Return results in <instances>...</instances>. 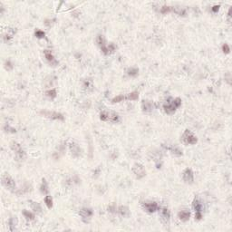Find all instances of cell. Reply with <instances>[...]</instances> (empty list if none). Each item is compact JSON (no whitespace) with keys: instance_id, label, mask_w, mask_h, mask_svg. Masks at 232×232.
I'll list each match as a JSON object with an SVG mask.
<instances>
[{"instance_id":"cell-12","label":"cell","mask_w":232,"mask_h":232,"mask_svg":"<svg viewBox=\"0 0 232 232\" xmlns=\"http://www.w3.org/2000/svg\"><path fill=\"white\" fill-rule=\"evenodd\" d=\"M79 215L85 222H88L93 215V211L92 209H89V208H83L80 210Z\"/></svg>"},{"instance_id":"cell-21","label":"cell","mask_w":232,"mask_h":232,"mask_svg":"<svg viewBox=\"0 0 232 232\" xmlns=\"http://www.w3.org/2000/svg\"><path fill=\"white\" fill-rule=\"evenodd\" d=\"M42 185H41V188H40V191L43 194H47L49 190H48V185H47V182L45 180V179H43L42 180Z\"/></svg>"},{"instance_id":"cell-4","label":"cell","mask_w":232,"mask_h":232,"mask_svg":"<svg viewBox=\"0 0 232 232\" xmlns=\"http://www.w3.org/2000/svg\"><path fill=\"white\" fill-rule=\"evenodd\" d=\"M181 141L182 143L187 144V145H194L198 142L197 137L190 131V130H185V132H183L182 136H181Z\"/></svg>"},{"instance_id":"cell-26","label":"cell","mask_w":232,"mask_h":232,"mask_svg":"<svg viewBox=\"0 0 232 232\" xmlns=\"http://www.w3.org/2000/svg\"><path fill=\"white\" fill-rule=\"evenodd\" d=\"M124 100H127V97H126L125 95H118V96L114 97V98L112 100V102L115 104V103H121V102H123V101H124Z\"/></svg>"},{"instance_id":"cell-9","label":"cell","mask_w":232,"mask_h":232,"mask_svg":"<svg viewBox=\"0 0 232 232\" xmlns=\"http://www.w3.org/2000/svg\"><path fill=\"white\" fill-rule=\"evenodd\" d=\"M132 172L135 174L137 179H142L146 175V171L143 167V165L140 163H135L132 167Z\"/></svg>"},{"instance_id":"cell-29","label":"cell","mask_w":232,"mask_h":232,"mask_svg":"<svg viewBox=\"0 0 232 232\" xmlns=\"http://www.w3.org/2000/svg\"><path fill=\"white\" fill-rule=\"evenodd\" d=\"M161 12L162 14H166V13H169V12H172V6H163L161 7Z\"/></svg>"},{"instance_id":"cell-24","label":"cell","mask_w":232,"mask_h":232,"mask_svg":"<svg viewBox=\"0 0 232 232\" xmlns=\"http://www.w3.org/2000/svg\"><path fill=\"white\" fill-rule=\"evenodd\" d=\"M31 208H32L33 210H35L37 213H41L42 212V207L37 202H31Z\"/></svg>"},{"instance_id":"cell-31","label":"cell","mask_w":232,"mask_h":232,"mask_svg":"<svg viewBox=\"0 0 232 232\" xmlns=\"http://www.w3.org/2000/svg\"><path fill=\"white\" fill-rule=\"evenodd\" d=\"M222 50H223V52H224L225 54H229L230 51V48L229 45L225 44V45H223V46H222Z\"/></svg>"},{"instance_id":"cell-16","label":"cell","mask_w":232,"mask_h":232,"mask_svg":"<svg viewBox=\"0 0 232 232\" xmlns=\"http://www.w3.org/2000/svg\"><path fill=\"white\" fill-rule=\"evenodd\" d=\"M44 54H45V56L46 58V60L53 65H56L58 64V62L54 59V55L52 54V52L50 50H45L44 51Z\"/></svg>"},{"instance_id":"cell-22","label":"cell","mask_w":232,"mask_h":232,"mask_svg":"<svg viewBox=\"0 0 232 232\" xmlns=\"http://www.w3.org/2000/svg\"><path fill=\"white\" fill-rule=\"evenodd\" d=\"M127 100H130V101H136L139 99V92H132L131 93H129L127 96Z\"/></svg>"},{"instance_id":"cell-25","label":"cell","mask_w":232,"mask_h":232,"mask_svg":"<svg viewBox=\"0 0 232 232\" xmlns=\"http://www.w3.org/2000/svg\"><path fill=\"white\" fill-rule=\"evenodd\" d=\"M45 203L47 206L48 209H51L53 207V199L51 196H45Z\"/></svg>"},{"instance_id":"cell-28","label":"cell","mask_w":232,"mask_h":232,"mask_svg":"<svg viewBox=\"0 0 232 232\" xmlns=\"http://www.w3.org/2000/svg\"><path fill=\"white\" fill-rule=\"evenodd\" d=\"M45 94L48 96V97H50V98H52V99H54L56 97V94H57V92H56V90L55 89H52V90H49V91H47L46 92H45Z\"/></svg>"},{"instance_id":"cell-32","label":"cell","mask_w":232,"mask_h":232,"mask_svg":"<svg viewBox=\"0 0 232 232\" xmlns=\"http://www.w3.org/2000/svg\"><path fill=\"white\" fill-rule=\"evenodd\" d=\"M218 8H219V6L218 5V6H213V7L211 8V10H212V11H213L214 13H216L217 11H218Z\"/></svg>"},{"instance_id":"cell-11","label":"cell","mask_w":232,"mask_h":232,"mask_svg":"<svg viewBox=\"0 0 232 232\" xmlns=\"http://www.w3.org/2000/svg\"><path fill=\"white\" fill-rule=\"evenodd\" d=\"M182 179L183 180L186 182V183H189V184H191L193 183L194 181V174H193V171L190 168H186L182 173Z\"/></svg>"},{"instance_id":"cell-13","label":"cell","mask_w":232,"mask_h":232,"mask_svg":"<svg viewBox=\"0 0 232 232\" xmlns=\"http://www.w3.org/2000/svg\"><path fill=\"white\" fill-rule=\"evenodd\" d=\"M97 44L99 45V46H100V48H101V50L103 51L104 54H110L109 48H108L107 45H105V40H104V36H98V37H97Z\"/></svg>"},{"instance_id":"cell-2","label":"cell","mask_w":232,"mask_h":232,"mask_svg":"<svg viewBox=\"0 0 232 232\" xmlns=\"http://www.w3.org/2000/svg\"><path fill=\"white\" fill-rule=\"evenodd\" d=\"M100 119L104 122L118 123L119 122V115L113 112L103 111L100 114Z\"/></svg>"},{"instance_id":"cell-8","label":"cell","mask_w":232,"mask_h":232,"mask_svg":"<svg viewBox=\"0 0 232 232\" xmlns=\"http://www.w3.org/2000/svg\"><path fill=\"white\" fill-rule=\"evenodd\" d=\"M142 206H143V210H146L148 213H153L159 208L158 203L155 201H144L142 203Z\"/></svg>"},{"instance_id":"cell-17","label":"cell","mask_w":232,"mask_h":232,"mask_svg":"<svg viewBox=\"0 0 232 232\" xmlns=\"http://www.w3.org/2000/svg\"><path fill=\"white\" fill-rule=\"evenodd\" d=\"M179 216V218L181 220V221H183V222H186V221H188L189 219H190V218H191V212L189 211V210H181V211H179L178 213Z\"/></svg>"},{"instance_id":"cell-7","label":"cell","mask_w":232,"mask_h":232,"mask_svg":"<svg viewBox=\"0 0 232 232\" xmlns=\"http://www.w3.org/2000/svg\"><path fill=\"white\" fill-rule=\"evenodd\" d=\"M41 114H43L45 117L52 119V120H60V121H64L65 117L62 113L57 112H53V111H42Z\"/></svg>"},{"instance_id":"cell-23","label":"cell","mask_w":232,"mask_h":232,"mask_svg":"<svg viewBox=\"0 0 232 232\" xmlns=\"http://www.w3.org/2000/svg\"><path fill=\"white\" fill-rule=\"evenodd\" d=\"M23 215H24V217H25L27 220H33V219H35V215L33 214L31 211H29V210H23Z\"/></svg>"},{"instance_id":"cell-30","label":"cell","mask_w":232,"mask_h":232,"mask_svg":"<svg viewBox=\"0 0 232 232\" xmlns=\"http://www.w3.org/2000/svg\"><path fill=\"white\" fill-rule=\"evenodd\" d=\"M35 35L37 38H44L45 36V33L42 30H36Z\"/></svg>"},{"instance_id":"cell-5","label":"cell","mask_w":232,"mask_h":232,"mask_svg":"<svg viewBox=\"0 0 232 232\" xmlns=\"http://www.w3.org/2000/svg\"><path fill=\"white\" fill-rule=\"evenodd\" d=\"M2 184L7 190H9V191H14L16 189V182H15V180L13 179V178L10 175H8L6 173H5L2 176Z\"/></svg>"},{"instance_id":"cell-20","label":"cell","mask_w":232,"mask_h":232,"mask_svg":"<svg viewBox=\"0 0 232 232\" xmlns=\"http://www.w3.org/2000/svg\"><path fill=\"white\" fill-rule=\"evenodd\" d=\"M167 149L173 154V155H175V156H181L182 155V151L181 150H179L178 147H176V146H171V147H167Z\"/></svg>"},{"instance_id":"cell-18","label":"cell","mask_w":232,"mask_h":232,"mask_svg":"<svg viewBox=\"0 0 232 232\" xmlns=\"http://www.w3.org/2000/svg\"><path fill=\"white\" fill-rule=\"evenodd\" d=\"M117 210H118L119 214L123 217H128L130 214V210L127 206H120Z\"/></svg>"},{"instance_id":"cell-27","label":"cell","mask_w":232,"mask_h":232,"mask_svg":"<svg viewBox=\"0 0 232 232\" xmlns=\"http://www.w3.org/2000/svg\"><path fill=\"white\" fill-rule=\"evenodd\" d=\"M127 72H128V74H129V75H131V76H135V75L138 74L139 69H138V68H135V67H132V68H130Z\"/></svg>"},{"instance_id":"cell-6","label":"cell","mask_w":232,"mask_h":232,"mask_svg":"<svg viewBox=\"0 0 232 232\" xmlns=\"http://www.w3.org/2000/svg\"><path fill=\"white\" fill-rule=\"evenodd\" d=\"M192 207L195 210V218L199 220L201 219L202 218V212H203V204L202 202L199 200V199L196 198L194 200H193V203H192Z\"/></svg>"},{"instance_id":"cell-3","label":"cell","mask_w":232,"mask_h":232,"mask_svg":"<svg viewBox=\"0 0 232 232\" xmlns=\"http://www.w3.org/2000/svg\"><path fill=\"white\" fill-rule=\"evenodd\" d=\"M11 148L15 152V157L17 159V161H22L26 159V152L25 151L22 149V147L20 146V144L16 142H13L11 143Z\"/></svg>"},{"instance_id":"cell-1","label":"cell","mask_w":232,"mask_h":232,"mask_svg":"<svg viewBox=\"0 0 232 232\" xmlns=\"http://www.w3.org/2000/svg\"><path fill=\"white\" fill-rule=\"evenodd\" d=\"M181 105L180 98H171L167 99L166 103L163 104V110L167 114H172L176 112V110Z\"/></svg>"},{"instance_id":"cell-19","label":"cell","mask_w":232,"mask_h":232,"mask_svg":"<svg viewBox=\"0 0 232 232\" xmlns=\"http://www.w3.org/2000/svg\"><path fill=\"white\" fill-rule=\"evenodd\" d=\"M18 218L17 217H12L10 219H9V230L10 231H14L17 228V225H18Z\"/></svg>"},{"instance_id":"cell-10","label":"cell","mask_w":232,"mask_h":232,"mask_svg":"<svg viewBox=\"0 0 232 232\" xmlns=\"http://www.w3.org/2000/svg\"><path fill=\"white\" fill-rule=\"evenodd\" d=\"M159 215H160V218H161V220L164 223V224H168L170 223V219H171V212L170 210L165 208V207H162L159 210Z\"/></svg>"},{"instance_id":"cell-14","label":"cell","mask_w":232,"mask_h":232,"mask_svg":"<svg viewBox=\"0 0 232 232\" xmlns=\"http://www.w3.org/2000/svg\"><path fill=\"white\" fill-rule=\"evenodd\" d=\"M142 108H143V112H149L153 111V109L155 108V104L151 101H143L142 104Z\"/></svg>"},{"instance_id":"cell-15","label":"cell","mask_w":232,"mask_h":232,"mask_svg":"<svg viewBox=\"0 0 232 232\" xmlns=\"http://www.w3.org/2000/svg\"><path fill=\"white\" fill-rule=\"evenodd\" d=\"M70 150H71L72 155L73 157H79L81 155V149L76 143H73L70 144Z\"/></svg>"}]
</instances>
